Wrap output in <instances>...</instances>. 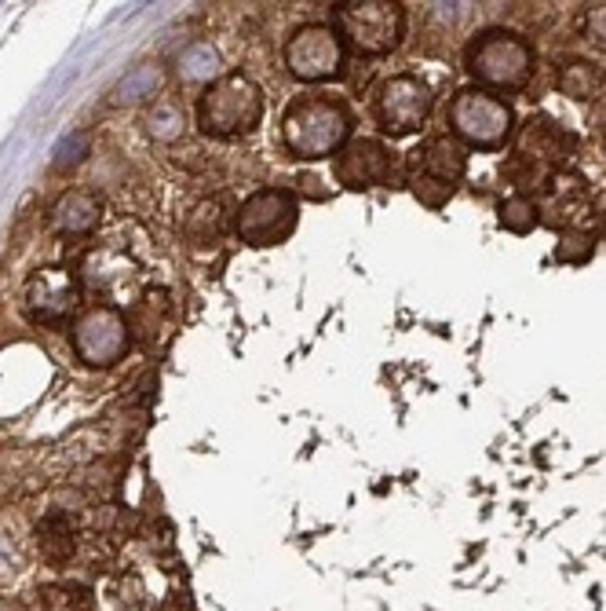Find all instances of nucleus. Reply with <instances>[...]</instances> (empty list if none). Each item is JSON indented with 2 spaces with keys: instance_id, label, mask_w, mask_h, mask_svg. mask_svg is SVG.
<instances>
[{
  "instance_id": "nucleus-22",
  "label": "nucleus",
  "mask_w": 606,
  "mask_h": 611,
  "mask_svg": "<svg viewBox=\"0 0 606 611\" xmlns=\"http://www.w3.org/2000/svg\"><path fill=\"white\" fill-rule=\"evenodd\" d=\"M501 228L512 231V234H529L541 223V209L529 194H512L501 202Z\"/></svg>"
},
{
  "instance_id": "nucleus-18",
  "label": "nucleus",
  "mask_w": 606,
  "mask_h": 611,
  "mask_svg": "<svg viewBox=\"0 0 606 611\" xmlns=\"http://www.w3.org/2000/svg\"><path fill=\"white\" fill-rule=\"evenodd\" d=\"M175 70H180V78L186 84H212L220 78V52L205 41L186 44L183 56H180V67Z\"/></svg>"
},
{
  "instance_id": "nucleus-8",
  "label": "nucleus",
  "mask_w": 606,
  "mask_h": 611,
  "mask_svg": "<svg viewBox=\"0 0 606 611\" xmlns=\"http://www.w3.org/2000/svg\"><path fill=\"white\" fill-rule=\"evenodd\" d=\"M344 41L325 22H307L285 41V70L303 84H325L344 73Z\"/></svg>"
},
{
  "instance_id": "nucleus-6",
  "label": "nucleus",
  "mask_w": 606,
  "mask_h": 611,
  "mask_svg": "<svg viewBox=\"0 0 606 611\" xmlns=\"http://www.w3.org/2000/svg\"><path fill=\"white\" fill-rule=\"evenodd\" d=\"M300 228V198L289 187H260L238 206L234 231L252 249L282 246Z\"/></svg>"
},
{
  "instance_id": "nucleus-9",
  "label": "nucleus",
  "mask_w": 606,
  "mask_h": 611,
  "mask_svg": "<svg viewBox=\"0 0 606 611\" xmlns=\"http://www.w3.org/2000/svg\"><path fill=\"white\" fill-rule=\"evenodd\" d=\"M432 103H435L432 89H427L416 73H395V78H387L381 84L373 110L381 129L391 140H398V136H413L424 129L427 114H432Z\"/></svg>"
},
{
  "instance_id": "nucleus-14",
  "label": "nucleus",
  "mask_w": 606,
  "mask_h": 611,
  "mask_svg": "<svg viewBox=\"0 0 606 611\" xmlns=\"http://www.w3.org/2000/svg\"><path fill=\"white\" fill-rule=\"evenodd\" d=\"M37 553L48 568H70L73 553H78V528H73L70 513L52 509L37 523Z\"/></svg>"
},
{
  "instance_id": "nucleus-17",
  "label": "nucleus",
  "mask_w": 606,
  "mask_h": 611,
  "mask_svg": "<svg viewBox=\"0 0 606 611\" xmlns=\"http://www.w3.org/2000/svg\"><path fill=\"white\" fill-rule=\"evenodd\" d=\"M603 89V70L596 67V62L588 59H570L563 62L559 70V92L577 99V103H588V99H596Z\"/></svg>"
},
{
  "instance_id": "nucleus-15",
  "label": "nucleus",
  "mask_w": 606,
  "mask_h": 611,
  "mask_svg": "<svg viewBox=\"0 0 606 611\" xmlns=\"http://www.w3.org/2000/svg\"><path fill=\"white\" fill-rule=\"evenodd\" d=\"M519 147H523V158H529V161H563L566 151L574 147V140H570V132H563L552 118L537 114V118L526 121Z\"/></svg>"
},
{
  "instance_id": "nucleus-10",
  "label": "nucleus",
  "mask_w": 606,
  "mask_h": 611,
  "mask_svg": "<svg viewBox=\"0 0 606 611\" xmlns=\"http://www.w3.org/2000/svg\"><path fill=\"white\" fill-rule=\"evenodd\" d=\"M22 311L37 327L81 315V279L70 268H37L22 286Z\"/></svg>"
},
{
  "instance_id": "nucleus-13",
  "label": "nucleus",
  "mask_w": 606,
  "mask_h": 611,
  "mask_svg": "<svg viewBox=\"0 0 606 611\" xmlns=\"http://www.w3.org/2000/svg\"><path fill=\"white\" fill-rule=\"evenodd\" d=\"M103 220V198H99L92 187H70L62 191L52 209H48V223L62 239H81V234H92Z\"/></svg>"
},
{
  "instance_id": "nucleus-4",
  "label": "nucleus",
  "mask_w": 606,
  "mask_h": 611,
  "mask_svg": "<svg viewBox=\"0 0 606 611\" xmlns=\"http://www.w3.org/2000/svg\"><path fill=\"white\" fill-rule=\"evenodd\" d=\"M333 30L362 56H387L406 33V8L395 0H351L333 8Z\"/></svg>"
},
{
  "instance_id": "nucleus-1",
  "label": "nucleus",
  "mask_w": 606,
  "mask_h": 611,
  "mask_svg": "<svg viewBox=\"0 0 606 611\" xmlns=\"http://www.w3.org/2000/svg\"><path fill=\"white\" fill-rule=\"evenodd\" d=\"M351 129H355L351 110L325 92L293 96L282 114V143L296 161L336 158L351 143Z\"/></svg>"
},
{
  "instance_id": "nucleus-5",
  "label": "nucleus",
  "mask_w": 606,
  "mask_h": 611,
  "mask_svg": "<svg viewBox=\"0 0 606 611\" xmlns=\"http://www.w3.org/2000/svg\"><path fill=\"white\" fill-rule=\"evenodd\" d=\"M450 136L457 143H468L475 151H501L512 140L515 114L504 99L489 96L483 89H464L453 96L446 110Z\"/></svg>"
},
{
  "instance_id": "nucleus-12",
  "label": "nucleus",
  "mask_w": 606,
  "mask_h": 611,
  "mask_svg": "<svg viewBox=\"0 0 606 611\" xmlns=\"http://www.w3.org/2000/svg\"><path fill=\"white\" fill-rule=\"evenodd\" d=\"M464 172H468V151H464V143H457L453 136H432V140H424L406 161V183L424 180V183H442L457 191Z\"/></svg>"
},
{
  "instance_id": "nucleus-3",
  "label": "nucleus",
  "mask_w": 606,
  "mask_h": 611,
  "mask_svg": "<svg viewBox=\"0 0 606 611\" xmlns=\"http://www.w3.org/2000/svg\"><path fill=\"white\" fill-rule=\"evenodd\" d=\"M537 70V56L526 37L512 30H483L468 44V73L497 92H523Z\"/></svg>"
},
{
  "instance_id": "nucleus-19",
  "label": "nucleus",
  "mask_w": 606,
  "mask_h": 611,
  "mask_svg": "<svg viewBox=\"0 0 606 611\" xmlns=\"http://www.w3.org/2000/svg\"><path fill=\"white\" fill-rule=\"evenodd\" d=\"M37 608L41 611H95V597L88 585L59 582V585H44L41 597H37Z\"/></svg>"
},
{
  "instance_id": "nucleus-24",
  "label": "nucleus",
  "mask_w": 606,
  "mask_h": 611,
  "mask_svg": "<svg viewBox=\"0 0 606 611\" xmlns=\"http://www.w3.org/2000/svg\"><path fill=\"white\" fill-rule=\"evenodd\" d=\"M88 154V132H73L70 140H62L55 147V169H67V166H78V161Z\"/></svg>"
},
{
  "instance_id": "nucleus-21",
  "label": "nucleus",
  "mask_w": 606,
  "mask_h": 611,
  "mask_svg": "<svg viewBox=\"0 0 606 611\" xmlns=\"http://www.w3.org/2000/svg\"><path fill=\"white\" fill-rule=\"evenodd\" d=\"M161 89V70L154 62H139V67L113 89V103H139V99H154Z\"/></svg>"
},
{
  "instance_id": "nucleus-2",
  "label": "nucleus",
  "mask_w": 606,
  "mask_h": 611,
  "mask_svg": "<svg viewBox=\"0 0 606 611\" xmlns=\"http://www.w3.org/2000/svg\"><path fill=\"white\" fill-rule=\"evenodd\" d=\"M263 121V92L249 73H220L205 84L194 107V124L209 140H238V136L256 132Z\"/></svg>"
},
{
  "instance_id": "nucleus-7",
  "label": "nucleus",
  "mask_w": 606,
  "mask_h": 611,
  "mask_svg": "<svg viewBox=\"0 0 606 611\" xmlns=\"http://www.w3.org/2000/svg\"><path fill=\"white\" fill-rule=\"evenodd\" d=\"M70 344H73V355H78L84 367H92V370L118 367L132 348L129 319H124L113 304L84 308L70 327Z\"/></svg>"
},
{
  "instance_id": "nucleus-23",
  "label": "nucleus",
  "mask_w": 606,
  "mask_h": 611,
  "mask_svg": "<svg viewBox=\"0 0 606 611\" xmlns=\"http://www.w3.org/2000/svg\"><path fill=\"white\" fill-rule=\"evenodd\" d=\"M596 257V234L592 231H580V228H566L559 234V242H555V260H563V264H588V260Z\"/></svg>"
},
{
  "instance_id": "nucleus-25",
  "label": "nucleus",
  "mask_w": 606,
  "mask_h": 611,
  "mask_svg": "<svg viewBox=\"0 0 606 611\" xmlns=\"http://www.w3.org/2000/svg\"><path fill=\"white\" fill-rule=\"evenodd\" d=\"M588 37L606 48V4H596L588 11Z\"/></svg>"
},
{
  "instance_id": "nucleus-20",
  "label": "nucleus",
  "mask_w": 606,
  "mask_h": 611,
  "mask_svg": "<svg viewBox=\"0 0 606 611\" xmlns=\"http://www.w3.org/2000/svg\"><path fill=\"white\" fill-rule=\"evenodd\" d=\"M147 132L154 136V140H161V143L183 140V132H186L183 107L172 103V99H158V103L150 107V114H147Z\"/></svg>"
},
{
  "instance_id": "nucleus-11",
  "label": "nucleus",
  "mask_w": 606,
  "mask_h": 611,
  "mask_svg": "<svg viewBox=\"0 0 606 611\" xmlns=\"http://www.w3.org/2000/svg\"><path fill=\"white\" fill-rule=\"evenodd\" d=\"M398 161L395 151L384 140H373V136H362V140H351L344 151L333 158V180L347 191H370V187H387L395 183Z\"/></svg>"
},
{
  "instance_id": "nucleus-16",
  "label": "nucleus",
  "mask_w": 606,
  "mask_h": 611,
  "mask_svg": "<svg viewBox=\"0 0 606 611\" xmlns=\"http://www.w3.org/2000/svg\"><path fill=\"white\" fill-rule=\"evenodd\" d=\"M186 242L194 249H212L223 242L226 234V213H223V202L220 198H205V202H198L191 213H186Z\"/></svg>"
}]
</instances>
